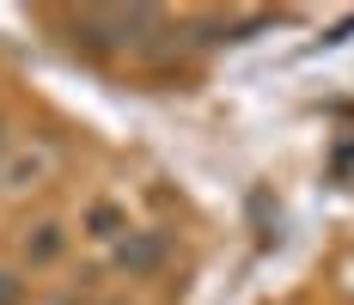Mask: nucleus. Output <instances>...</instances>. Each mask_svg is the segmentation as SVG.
Segmentation results:
<instances>
[{"mask_svg":"<svg viewBox=\"0 0 354 305\" xmlns=\"http://www.w3.org/2000/svg\"><path fill=\"white\" fill-rule=\"evenodd\" d=\"M49 171H55V147H19L0 165V190H37Z\"/></svg>","mask_w":354,"mask_h":305,"instance_id":"f257e3e1","label":"nucleus"},{"mask_svg":"<svg viewBox=\"0 0 354 305\" xmlns=\"http://www.w3.org/2000/svg\"><path fill=\"white\" fill-rule=\"evenodd\" d=\"M159 257H165V238H159V232H141V238H129V244H122V257H116V263H122L129 275H147Z\"/></svg>","mask_w":354,"mask_h":305,"instance_id":"f03ea898","label":"nucleus"},{"mask_svg":"<svg viewBox=\"0 0 354 305\" xmlns=\"http://www.w3.org/2000/svg\"><path fill=\"white\" fill-rule=\"evenodd\" d=\"M25 257L31 263H55L62 257V226H37V238H25Z\"/></svg>","mask_w":354,"mask_h":305,"instance_id":"7ed1b4c3","label":"nucleus"},{"mask_svg":"<svg viewBox=\"0 0 354 305\" xmlns=\"http://www.w3.org/2000/svg\"><path fill=\"white\" fill-rule=\"evenodd\" d=\"M116 232H129V220H122V207L98 202V207H92V238H116Z\"/></svg>","mask_w":354,"mask_h":305,"instance_id":"20e7f679","label":"nucleus"},{"mask_svg":"<svg viewBox=\"0 0 354 305\" xmlns=\"http://www.w3.org/2000/svg\"><path fill=\"white\" fill-rule=\"evenodd\" d=\"M0 299H12V281H6V275H0Z\"/></svg>","mask_w":354,"mask_h":305,"instance_id":"39448f33","label":"nucleus"}]
</instances>
